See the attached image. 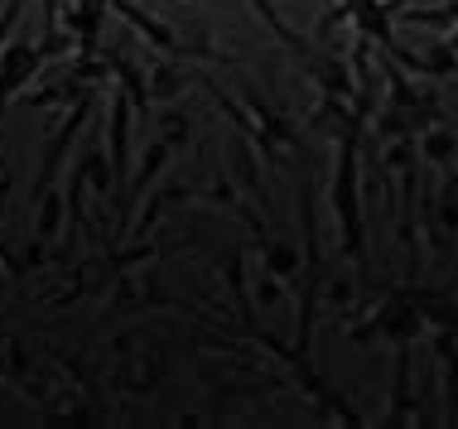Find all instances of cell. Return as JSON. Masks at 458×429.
I'll return each mask as SVG.
<instances>
[{
  "label": "cell",
  "mask_w": 458,
  "mask_h": 429,
  "mask_svg": "<svg viewBox=\"0 0 458 429\" xmlns=\"http://www.w3.org/2000/svg\"><path fill=\"white\" fill-rule=\"evenodd\" d=\"M39 68V54L34 48H10V58H5V72H0V97H10L24 82V72H34Z\"/></svg>",
  "instance_id": "1"
},
{
  "label": "cell",
  "mask_w": 458,
  "mask_h": 429,
  "mask_svg": "<svg viewBox=\"0 0 458 429\" xmlns=\"http://www.w3.org/2000/svg\"><path fill=\"white\" fill-rule=\"evenodd\" d=\"M111 164H116V174L126 169V112H121V102H116V116H111Z\"/></svg>",
  "instance_id": "2"
}]
</instances>
